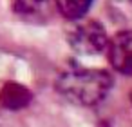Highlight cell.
<instances>
[{
    "mask_svg": "<svg viewBox=\"0 0 132 127\" xmlns=\"http://www.w3.org/2000/svg\"><path fill=\"white\" fill-rule=\"evenodd\" d=\"M114 76L107 69L71 67L58 74L54 82L56 93L67 102L80 107L100 105L112 91Z\"/></svg>",
    "mask_w": 132,
    "mask_h": 127,
    "instance_id": "6da1fadb",
    "label": "cell"
},
{
    "mask_svg": "<svg viewBox=\"0 0 132 127\" xmlns=\"http://www.w3.org/2000/svg\"><path fill=\"white\" fill-rule=\"evenodd\" d=\"M67 42L76 55L98 56L103 55L109 44L107 27L96 18H80L67 33Z\"/></svg>",
    "mask_w": 132,
    "mask_h": 127,
    "instance_id": "7a4b0ae2",
    "label": "cell"
},
{
    "mask_svg": "<svg viewBox=\"0 0 132 127\" xmlns=\"http://www.w3.org/2000/svg\"><path fill=\"white\" fill-rule=\"evenodd\" d=\"M105 55L114 71L132 78V29H123L109 36Z\"/></svg>",
    "mask_w": 132,
    "mask_h": 127,
    "instance_id": "3957f363",
    "label": "cell"
},
{
    "mask_svg": "<svg viewBox=\"0 0 132 127\" xmlns=\"http://www.w3.org/2000/svg\"><path fill=\"white\" fill-rule=\"evenodd\" d=\"M54 11V0H13V13L26 24H47Z\"/></svg>",
    "mask_w": 132,
    "mask_h": 127,
    "instance_id": "277c9868",
    "label": "cell"
},
{
    "mask_svg": "<svg viewBox=\"0 0 132 127\" xmlns=\"http://www.w3.org/2000/svg\"><path fill=\"white\" fill-rule=\"evenodd\" d=\"M35 94L33 91L18 82H6L0 87V107L16 113V111H24L31 105Z\"/></svg>",
    "mask_w": 132,
    "mask_h": 127,
    "instance_id": "5b68a950",
    "label": "cell"
},
{
    "mask_svg": "<svg viewBox=\"0 0 132 127\" xmlns=\"http://www.w3.org/2000/svg\"><path fill=\"white\" fill-rule=\"evenodd\" d=\"M92 4H94V0H54L56 11L63 18L72 20V22L87 17V13L92 8Z\"/></svg>",
    "mask_w": 132,
    "mask_h": 127,
    "instance_id": "8992f818",
    "label": "cell"
},
{
    "mask_svg": "<svg viewBox=\"0 0 132 127\" xmlns=\"http://www.w3.org/2000/svg\"><path fill=\"white\" fill-rule=\"evenodd\" d=\"M128 98H130V105H132V89H130V94H128Z\"/></svg>",
    "mask_w": 132,
    "mask_h": 127,
    "instance_id": "52a82bcc",
    "label": "cell"
},
{
    "mask_svg": "<svg viewBox=\"0 0 132 127\" xmlns=\"http://www.w3.org/2000/svg\"><path fill=\"white\" fill-rule=\"evenodd\" d=\"M128 2H130V4H132V0H128Z\"/></svg>",
    "mask_w": 132,
    "mask_h": 127,
    "instance_id": "ba28073f",
    "label": "cell"
}]
</instances>
